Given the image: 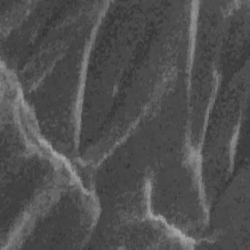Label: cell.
I'll return each mask as SVG.
<instances>
[{"instance_id": "cell-5", "label": "cell", "mask_w": 250, "mask_h": 250, "mask_svg": "<svg viewBox=\"0 0 250 250\" xmlns=\"http://www.w3.org/2000/svg\"><path fill=\"white\" fill-rule=\"evenodd\" d=\"M209 209L208 223L196 248L249 249V169L246 164L233 176ZM212 203V204H213ZM211 204V205H212Z\"/></svg>"}, {"instance_id": "cell-4", "label": "cell", "mask_w": 250, "mask_h": 250, "mask_svg": "<svg viewBox=\"0 0 250 250\" xmlns=\"http://www.w3.org/2000/svg\"><path fill=\"white\" fill-rule=\"evenodd\" d=\"M102 2H58L44 28L14 72L23 95L35 90L66 54Z\"/></svg>"}, {"instance_id": "cell-2", "label": "cell", "mask_w": 250, "mask_h": 250, "mask_svg": "<svg viewBox=\"0 0 250 250\" xmlns=\"http://www.w3.org/2000/svg\"><path fill=\"white\" fill-rule=\"evenodd\" d=\"M229 1L194 3L188 71V135L200 153L208 117L222 86L223 39Z\"/></svg>"}, {"instance_id": "cell-7", "label": "cell", "mask_w": 250, "mask_h": 250, "mask_svg": "<svg viewBox=\"0 0 250 250\" xmlns=\"http://www.w3.org/2000/svg\"><path fill=\"white\" fill-rule=\"evenodd\" d=\"M35 1H0L1 39L7 37L30 14Z\"/></svg>"}, {"instance_id": "cell-6", "label": "cell", "mask_w": 250, "mask_h": 250, "mask_svg": "<svg viewBox=\"0 0 250 250\" xmlns=\"http://www.w3.org/2000/svg\"><path fill=\"white\" fill-rule=\"evenodd\" d=\"M103 238L107 248L193 249L196 241L184 234L150 209L105 215Z\"/></svg>"}, {"instance_id": "cell-1", "label": "cell", "mask_w": 250, "mask_h": 250, "mask_svg": "<svg viewBox=\"0 0 250 250\" xmlns=\"http://www.w3.org/2000/svg\"><path fill=\"white\" fill-rule=\"evenodd\" d=\"M194 2H158L109 114L79 155L96 169L159 106L188 66Z\"/></svg>"}, {"instance_id": "cell-3", "label": "cell", "mask_w": 250, "mask_h": 250, "mask_svg": "<svg viewBox=\"0 0 250 250\" xmlns=\"http://www.w3.org/2000/svg\"><path fill=\"white\" fill-rule=\"evenodd\" d=\"M249 62L220 89L204 130L200 163L207 202L213 203L223 186L233 175L240 130L247 111Z\"/></svg>"}]
</instances>
